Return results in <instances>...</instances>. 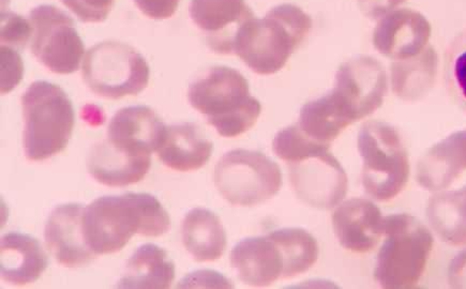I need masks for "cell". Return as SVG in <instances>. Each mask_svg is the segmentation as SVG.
I'll return each mask as SVG.
<instances>
[{"instance_id": "484cf974", "label": "cell", "mask_w": 466, "mask_h": 289, "mask_svg": "<svg viewBox=\"0 0 466 289\" xmlns=\"http://www.w3.org/2000/svg\"><path fill=\"white\" fill-rule=\"evenodd\" d=\"M427 218L445 243L466 244V195L462 190L439 193L430 198Z\"/></svg>"}, {"instance_id": "cb8c5ba5", "label": "cell", "mask_w": 466, "mask_h": 289, "mask_svg": "<svg viewBox=\"0 0 466 289\" xmlns=\"http://www.w3.org/2000/svg\"><path fill=\"white\" fill-rule=\"evenodd\" d=\"M439 56L433 46L419 55L391 65L392 92L403 101L415 102L427 95L437 80Z\"/></svg>"}, {"instance_id": "3957f363", "label": "cell", "mask_w": 466, "mask_h": 289, "mask_svg": "<svg viewBox=\"0 0 466 289\" xmlns=\"http://www.w3.org/2000/svg\"><path fill=\"white\" fill-rule=\"evenodd\" d=\"M24 150L30 161L62 153L76 125L74 105L56 84L34 82L22 96Z\"/></svg>"}, {"instance_id": "5bb4252c", "label": "cell", "mask_w": 466, "mask_h": 289, "mask_svg": "<svg viewBox=\"0 0 466 289\" xmlns=\"http://www.w3.org/2000/svg\"><path fill=\"white\" fill-rule=\"evenodd\" d=\"M190 16L216 53L232 54L238 29L254 16L245 0H191Z\"/></svg>"}, {"instance_id": "6da1fadb", "label": "cell", "mask_w": 466, "mask_h": 289, "mask_svg": "<svg viewBox=\"0 0 466 289\" xmlns=\"http://www.w3.org/2000/svg\"><path fill=\"white\" fill-rule=\"evenodd\" d=\"M311 27V17L298 5H277L263 19L253 16L238 29L233 53L256 74L274 75L286 65Z\"/></svg>"}, {"instance_id": "f1b7e54d", "label": "cell", "mask_w": 466, "mask_h": 289, "mask_svg": "<svg viewBox=\"0 0 466 289\" xmlns=\"http://www.w3.org/2000/svg\"><path fill=\"white\" fill-rule=\"evenodd\" d=\"M33 35V27L23 16L11 12L2 15V45L23 50Z\"/></svg>"}, {"instance_id": "7c38bea8", "label": "cell", "mask_w": 466, "mask_h": 289, "mask_svg": "<svg viewBox=\"0 0 466 289\" xmlns=\"http://www.w3.org/2000/svg\"><path fill=\"white\" fill-rule=\"evenodd\" d=\"M84 214L83 204H59L46 221L45 238L47 249L65 267L85 266L96 255L85 237Z\"/></svg>"}, {"instance_id": "52a82bcc", "label": "cell", "mask_w": 466, "mask_h": 289, "mask_svg": "<svg viewBox=\"0 0 466 289\" xmlns=\"http://www.w3.org/2000/svg\"><path fill=\"white\" fill-rule=\"evenodd\" d=\"M218 191L235 206H257L278 194L282 186L279 165L257 150L234 149L215 167Z\"/></svg>"}, {"instance_id": "277c9868", "label": "cell", "mask_w": 466, "mask_h": 289, "mask_svg": "<svg viewBox=\"0 0 466 289\" xmlns=\"http://www.w3.org/2000/svg\"><path fill=\"white\" fill-rule=\"evenodd\" d=\"M382 248L375 264L374 278L387 289H410L419 284L433 248V237L415 216H385Z\"/></svg>"}, {"instance_id": "e575fe53", "label": "cell", "mask_w": 466, "mask_h": 289, "mask_svg": "<svg viewBox=\"0 0 466 289\" xmlns=\"http://www.w3.org/2000/svg\"><path fill=\"white\" fill-rule=\"evenodd\" d=\"M448 282L453 288L466 289V249L453 258L448 267Z\"/></svg>"}, {"instance_id": "d4e9b609", "label": "cell", "mask_w": 466, "mask_h": 289, "mask_svg": "<svg viewBox=\"0 0 466 289\" xmlns=\"http://www.w3.org/2000/svg\"><path fill=\"white\" fill-rule=\"evenodd\" d=\"M352 124L330 92L301 107L299 125L314 141L329 144Z\"/></svg>"}, {"instance_id": "8992f818", "label": "cell", "mask_w": 466, "mask_h": 289, "mask_svg": "<svg viewBox=\"0 0 466 289\" xmlns=\"http://www.w3.org/2000/svg\"><path fill=\"white\" fill-rule=\"evenodd\" d=\"M82 75L93 93L117 100L141 94L148 85L150 69L135 47L105 41L89 48Z\"/></svg>"}, {"instance_id": "1f68e13d", "label": "cell", "mask_w": 466, "mask_h": 289, "mask_svg": "<svg viewBox=\"0 0 466 289\" xmlns=\"http://www.w3.org/2000/svg\"><path fill=\"white\" fill-rule=\"evenodd\" d=\"M178 288H233L232 282L214 270H198L178 283Z\"/></svg>"}, {"instance_id": "ba28073f", "label": "cell", "mask_w": 466, "mask_h": 289, "mask_svg": "<svg viewBox=\"0 0 466 289\" xmlns=\"http://www.w3.org/2000/svg\"><path fill=\"white\" fill-rule=\"evenodd\" d=\"M84 231L96 255L124 249L136 234L144 236L142 193L96 198L85 208Z\"/></svg>"}, {"instance_id": "d6986e66", "label": "cell", "mask_w": 466, "mask_h": 289, "mask_svg": "<svg viewBox=\"0 0 466 289\" xmlns=\"http://www.w3.org/2000/svg\"><path fill=\"white\" fill-rule=\"evenodd\" d=\"M48 266L39 241L30 234L8 233L0 241V274L5 282L26 285L37 281Z\"/></svg>"}, {"instance_id": "30bf717a", "label": "cell", "mask_w": 466, "mask_h": 289, "mask_svg": "<svg viewBox=\"0 0 466 289\" xmlns=\"http://www.w3.org/2000/svg\"><path fill=\"white\" fill-rule=\"evenodd\" d=\"M289 180L295 194L313 208H335L347 195L348 174L329 144H319L289 164Z\"/></svg>"}, {"instance_id": "ffe728a7", "label": "cell", "mask_w": 466, "mask_h": 289, "mask_svg": "<svg viewBox=\"0 0 466 289\" xmlns=\"http://www.w3.org/2000/svg\"><path fill=\"white\" fill-rule=\"evenodd\" d=\"M466 170V129L435 144L417 165V182L430 191L450 186Z\"/></svg>"}, {"instance_id": "7402d4cb", "label": "cell", "mask_w": 466, "mask_h": 289, "mask_svg": "<svg viewBox=\"0 0 466 289\" xmlns=\"http://www.w3.org/2000/svg\"><path fill=\"white\" fill-rule=\"evenodd\" d=\"M183 243L197 262L219 260L227 249V233L221 220L205 208L192 209L181 226Z\"/></svg>"}, {"instance_id": "5b68a950", "label": "cell", "mask_w": 466, "mask_h": 289, "mask_svg": "<svg viewBox=\"0 0 466 289\" xmlns=\"http://www.w3.org/2000/svg\"><path fill=\"white\" fill-rule=\"evenodd\" d=\"M362 185L374 200L387 202L400 193L410 177L407 149L392 125L371 120L359 134Z\"/></svg>"}, {"instance_id": "4dcf8cb0", "label": "cell", "mask_w": 466, "mask_h": 289, "mask_svg": "<svg viewBox=\"0 0 466 289\" xmlns=\"http://www.w3.org/2000/svg\"><path fill=\"white\" fill-rule=\"evenodd\" d=\"M2 94L14 90L23 78L24 64L20 53L14 47L2 45Z\"/></svg>"}, {"instance_id": "f546056e", "label": "cell", "mask_w": 466, "mask_h": 289, "mask_svg": "<svg viewBox=\"0 0 466 289\" xmlns=\"http://www.w3.org/2000/svg\"><path fill=\"white\" fill-rule=\"evenodd\" d=\"M115 0H62L70 11L85 23H100L106 20Z\"/></svg>"}, {"instance_id": "8fae6325", "label": "cell", "mask_w": 466, "mask_h": 289, "mask_svg": "<svg viewBox=\"0 0 466 289\" xmlns=\"http://www.w3.org/2000/svg\"><path fill=\"white\" fill-rule=\"evenodd\" d=\"M389 82L384 65L370 56H357L339 67L331 90L352 123L382 106Z\"/></svg>"}, {"instance_id": "7a4b0ae2", "label": "cell", "mask_w": 466, "mask_h": 289, "mask_svg": "<svg viewBox=\"0 0 466 289\" xmlns=\"http://www.w3.org/2000/svg\"><path fill=\"white\" fill-rule=\"evenodd\" d=\"M187 99L223 137L245 134L257 124L262 112L259 101L250 95L246 77L224 65L211 68L192 83Z\"/></svg>"}, {"instance_id": "d590c367", "label": "cell", "mask_w": 466, "mask_h": 289, "mask_svg": "<svg viewBox=\"0 0 466 289\" xmlns=\"http://www.w3.org/2000/svg\"><path fill=\"white\" fill-rule=\"evenodd\" d=\"M461 190L464 192V194L466 195V185L463 186V188Z\"/></svg>"}, {"instance_id": "2e32d148", "label": "cell", "mask_w": 466, "mask_h": 289, "mask_svg": "<svg viewBox=\"0 0 466 289\" xmlns=\"http://www.w3.org/2000/svg\"><path fill=\"white\" fill-rule=\"evenodd\" d=\"M151 154H143L119 146L107 138L90 150L87 168L102 184L126 186L141 182L150 170Z\"/></svg>"}, {"instance_id": "4316f807", "label": "cell", "mask_w": 466, "mask_h": 289, "mask_svg": "<svg viewBox=\"0 0 466 289\" xmlns=\"http://www.w3.org/2000/svg\"><path fill=\"white\" fill-rule=\"evenodd\" d=\"M268 236L280 249L284 262L283 279L304 274L317 263L319 253L318 241L304 228H281L271 232Z\"/></svg>"}, {"instance_id": "ac0fdd59", "label": "cell", "mask_w": 466, "mask_h": 289, "mask_svg": "<svg viewBox=\"0 0 466 289\" xmlns=\"http://www.w3.org/2000/svg\"><path fill=\"white\" fill-rule=\"evenodd\" d=\"M231 264L239 279L250 286H268L283 279V257L268 234L241 240L231 252Z\"/></svg>"}, {"instance_id": "9a60e30c", "label": "cell", "mask_w": 466, "mask_h": 289, "mask_svg": "<svg viewBox=\"0 0 466 289\" xmlns=\"http://www.w3.org/2000/svg\"><path fill=\"white\" fill-rule=\"evenodd\" d=\"M332 226L343 248L366 253L378 244L384 234V218L371 201L350 198L335 210Z\"/></svg>"}, {"instance_id": "603a6c76", "label": "cell", "mask_w": 466, "mask_h": 289, "mask_svg": "<svg viewBox=\"0 0 466 289\" xmlns=\"http://www.w3.org/2000/svg\"><path fill=\"white\" fill-rule=\"evenodd\" d=\"M175 279V264L160 246L147 244L133 253L118 288L167 289Z\"/></svg>"}, {"instance_id": "83f0119b", "label": "cell", "mask_w": 466, "mask_h": 289, "mask_svg": "<svg viewBox=\"0 0 466 289\" xmlns=\"http://www.w3.org/2000/svg\"><path fill=\"white\" fill-rule=\"evenodd\" d=\"M450 75L460 100L466 105V30L453 42L450 60Z\"/></svg>"}, {"instance_id": "4fadbf2b", "label": "cell", "mask_w": 466, "mask_h": 289, "mask_svg": "<svg viewBox=\"0 0 466 289\" xmlns=\"http://www.w3.org/2000/svg\"><path fill=\"white\" fill-rule=\"evenodd\" d=\"M431 34V24L420 12L399 9L378 23L373 45L387 58L408 59L425 50Z\"/></svg>"}, {"instance_id": "d6a6232c", "label": "cell", "mask_w": 466, "mask_h": 289, "mask_svg": "<svg viewBox=\"0 0 466 289\" xmlns=\"http://www.w3.org/2000/svg\"><path fill=\"white\" fill-rule=\"evenodd\" d=\"M135 3L150 19L166 20L177 11L180 0H135Z\"/></svg>"}, {"instance_id": "44dd1931", "label": "cell", "mask_w": 466, "mask_h": 289, "mask_svg": "<svg viewBox=\"0 0 466 289\" xmlns=\"http://www.w3.org/2000/svg\"><path fill=\"white\" fill-rule=\"evenodd\" d=\"M214 144L197 124L184 123L167 126L158 149L163 164L178 172L199 170L213 154Z\"/></svg>"}, {"instance_id": "9c48e42d", "label": "cell", "mask_w": 466, "mask_h": 289, "mask_svg": "<svg viewBox=\"0 0 466 289\" xmlns=\"http://www.w3.org/2000/svg\"><path fill=\"white\" fill-rule=\"evenodd\" d=\"M30 23L35 58L54 74H75L85 52L75 21L56 5H41L30 12Z\"/></svg>"}, {"instance_id": "e0dca14e", "label": "cell", "mask_w": 466, "mask_h": 289, "mask_svg": "<svg viewBox=\"0 0 466 289\" xmlns=\"http://www.w3.org/2000/svg\"><path fill=\"white\" fill-rule=\"evenodd\" d=\"M167 126L148 106L122 108L108 125L107 138L119 146L143 154L158 152Z\"/></svg>"}, {"instance_id": "836d02e7", "label": "cell", "mask_w": 466, "mask_h": 289, "mask_svg": "<svg viewBox=\"0 0 466 289\" xmlns=\"http://www.w3.org/2000/svg\"><path fill=\"white\" fill-rule=\"evenodd\" d=\"M405 2L407 0H359L362 14L372 20L383 19Z\"/></svg>"}]
</instances>
